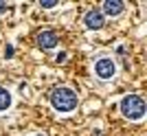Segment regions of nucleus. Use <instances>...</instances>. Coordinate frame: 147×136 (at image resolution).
<instances>
[{"mask_svg":"<svg viewBox=\"0 0 147 136\" xmlns=\"http://www.w3.org/2000/svg\"><path fill=\"white\" fill-rule=\"evenodd\" d=\"M51 105L57 112H73L77 108V92L68 86H59L55 90H51Z\"/></svg>","mask_w":147,"mask_h":136,"instance_id":"1","label":"nucleus"},{"mask_svg":"<svg viewBox=\"0 0 147 136\" xmlns=\"http://www.w3.org/2000/svg\"><path fill=\"white\" fill-rule=\"evenodd\" d=\"M119 110L123 112V116L132 118V121H141L145 116V101L138 94H125L119 103Z\"/></svg>","mask_w":147,"mask_h":136,"instance_id":"2","label":"nucleus"},{"mask_svg":"<svg viewBox=\"0 0 147 136\" xmlns=\"http://www.w3.org/2000/svg\"><path fill=\"white\" fill-rule=\"evenodd\" d=\"M94 73H97L99 79H112L114 77V73H117V66H114V62L112 59H108V57H101V59H97V64H94Z\"/></svg>","mask_w":147,"mask_h":136,"instance_id":"3","label":"nucleus"},{"mask_svg":"<svg viewBox=\"0 0 147 136\" xmlns=\"http://www.w3.org/2000/svg\"><path fill=\"white\" fill-rule=\"evenodd\" d=\"M84 24H86L88 29H92V31H97V29H101V26L105 24V18L99 9H90V11L84 15Z\"/></svg>","mask_w":147,"mask_h":136,"instance_id":"4","label":"nucleus"},{"mask_svg":"<svg viewBox=\"0 0 147 136\" xmlns=\"http://www.w3.org/2000/svg\"><path fill=\"white\" fill-rule=\"evenodd\" d=\"M37 46L44 50H51V48H55L57 42H59V37H57L55 31H42V33H37Z\"/></svg>","mask_w":147,"mask_h":136,"instance_id":"5","label":"nucleus"},{"mask_svg":"<svg viewBox=\"0 0 147 136\" xmlns=\"http://www.w3.org/2000/svg\"><path fill=\"white\" fill-rule=\"evenodd\" d=\"M123 9H125V5H123L121 0H105L103 5H101V13H103V15H110V18L119 15Z\"/></svg>","mask_w":147,"mask_h":136,"instance_id":"6","label":"nucleus"},{"mask_svg":"<svg viewBox=\"0 0 147 136\" xmlns=\"http://www.w3.org/2000/svg\"><path fill=\"white\" fill-rule=\"evenodd\" d=\"M9 105H11V92L0 86V112L9 110Z\"/></svg>","mask_w":147,"mask_h":136,"instance_id":"7","label":"nucleus"},{"mask_svg":"<svg viewBox=\"0 0 147 136\" xmlns=\"http://www.w3.org/2000/svg\"><path fill=\"white\" fill-rule=\"evenodd\" d=\"M40 7L42 9H53V7H59L57 0H40Z\"/></svg>","mask_w":147,"mask_h":136,"instance_id":"8","label":"nucleus"},{"mask_svg":"<svg viewBox=\"0 0 147 136\" xmlns=\"http://www.w3.org/2000/svg\"><path fill=\"white\" fill-rule=\"evenodd\" d=\"M7 11H9V2L0 0V15H2V13H7Z\"/></svg>","mask_w":147,"mask_h":136,"instance_id":"9","label":"nucleus"},{"mask_svg":"<svg viewBox=\"0 0 147 136\" xmlns=\"http://www.w3.org/2000/svg\"><path fill=\"white\" fill-rule=\"evenodd\" d=\"M5 55H7V57H11V55H13V46H7V50H5Z\"/></svg>","mask_w":147,"mask_h":136,"instance_id":"10","label":"nucleus"},{"mask_svg":"<svg viewBox=\"0 0 147 136\" xmlns=\"http://www.w3.org/2000/svg\"><path fill=\"white\" fill-rule=\"evenodd\" d=\"M57 62H66V53H59V55H57Z\"/></svg>","mask_w":147,"mask_h":136,"instance_id":"11","label":"nucleus"},{"mask_svg":"<svg viewBox=\"0 0 147 136\" xmlns=\"http://www.w3.org/2000/svg\"><path fill=\"white\" fill-rule=\"evenodd\" d=\"M40 136H42V134H40Z\"/></svg>","mask_w":147,"mask_h":136,"instance_id":"12","label":"nucleus"}]
</instances>
